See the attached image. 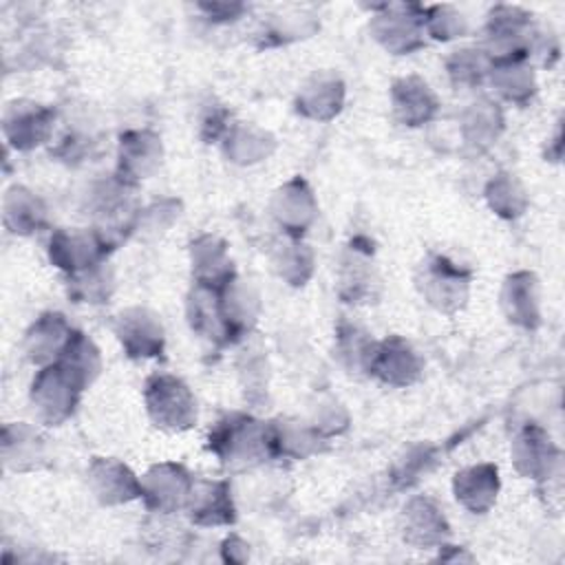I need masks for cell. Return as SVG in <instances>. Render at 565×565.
Segmentation results:
<instances>
[{
    "label": "cell",
    "mask_w": 565,
    "mask_h": 565,
    "mask_svg": "<svg viewBox=\"0 0 565 565\" xmlns=\"http://www.w3.org/2000/svg\"><path fill=\"white\" fill-rule=\"evenodd\" d=\"M207 448L232 470L249 468L271 457L267 424L243 413H232L218 419L210 430Z\"/></svg>",
    "instance_id": "6da1fadb"
},
{
    "label": "cell",
    "mask_w": 565,
    "mask_h": 565,
    "mask_svg": "<svg viewBox=\"0 0 565 565\" xmlns=\"http://www.w3.org/2000/svg\"><path fill=\"white\" fill-rule=\"evenodd\" d=\"M143 399L150 419L163 430L179 433L196 424V399L188 384L174 375H150L146 380Z\"/></svg>",
    "instance_id": "7a4b0ae2"
},
{
    "label": "cell",
    "mask_w": 565,
    "mask_h": 565,
    "mask_svg": "<svg viewBox=\"0 0 565 565\" xmlns=\"http://www.w3.org/2000/svg\"><path fill=\"white\" fill-rule=\"evenodd\" d=\"M79 384L57 364H46L38 371L31 384V406L40 422L57 426L68 419L79 402Z\"/></svg>",
    "instance_id": "3957f363"
},
{
    "label": "cell",
    "mask_w": 565,
    "mask_h": 565,
    "mask_svg": "<svg viewBox=\"0 0 565 565\" xmlns=\"http://www.w3.org/2000/svg\"><path fill=\"white\" fill-rule=\"evenodd\" d=\"M194 479L181 463H157L141 477V499L154 514H172L185 508Z\"/></svg>",
    "instance_id": "277c9868"
},
{
    "label": "cell",
    "mask_w": 565,
    "mask_h": 565,
    "mask_svg": "<svg viewBox=\"0 0 565 565\" xmlns=\"http://www.w3.org/2000/svg\"><path fill=\"white\" fill-rule=\"evenodd\" d=\"M422 271L424 276L419 278V289L433 307L452 313L466 302L470 276L455 263L444 256H433L422 263Z\"/></svg>",
    "instance_id": "5b68a950"
},
{
    "label": "cell",
    "mask_w": 565,
    "mask_h": 565,
    "mask_svg": "<svg viewBox=\"0 0 565 565\" xmlns=\"http://www.w3.org/2000/svg\"><path fill=\"white\" fill-rule=\"evenodd\" d=\"M108 247L95 230H57L49 243L51 263L68 274H77L104 260Z\"/></svg>",
    "instance_id": "8992f818"
},
{
    "label": "cell",
    "mask_w": 565,
    "mask_h": 565,
    "mask_svg": "<svg viewBox=\"0 0 565 565\" xmlns=\"http://www.w3.org/2000/svg\"><path fill=\"white\" fill-rule=\"evenodd\" d=\"M115 333L130 358H154L163 351V327L148 309L130 307L121 311L115 320Z\"/></svg>",
    "instance_id": "52a82bcc"
},
{
    "label": "cell",
    "mask_w": 565,
    "mask_h": 565,
    "mask_svg": "<svg viewBox=\"0 0 565 565\" xmlns=\"http://www.w3.org/2000/svg\"><path fill=\"white\" fill-rule=\"evenodd\" d=\"M55 113L35 102H13L4 113V135L18 150H31L46 141L53 130Z\"/></svg>",
    "instance_id": "ba28073f"
},
{
    "label": "cell",
    "mask_w": 565,
    "mask_h": 565,
    "mask_svg": "<svg viewBox=\"0 0 565 565\" xmlns=\"http://www.w3.org/2000/svg\"><path fill=\"white\" fill-rule=\"evenodd\" d=\"M512 459L521 475L541 481L554 477L561 455L543 428L527 426L512 444Z\"/></svg>",
    "instance_id": "9c48e42d"
},
{
    "label": "cell",
    "mask_w": 565,
    "mask_h": 565,
    "mask_svg": "<svg viewBox=\"0 0 565 565\" xmlns=\"http://www.w3.org/2000/svg\"><path fill=\"white\" fill-rule=\"evenodd\" d=\"M419 371L422 360L406 340L391 335L384 342L375 344L369 373L377 375L382 382L393 386H406L419 377Z\"/></svg>",
    "instance_id": "30bf717a"
},
{
    "label": "cell",
    "mask_w": 565,
    "mask_h": 565,
    "mask_svg": "<svg viewBox=\"0 0 565 565\" xmlns=\"http://www.w3.org/2000/svg\"><path fill=\"white\" fill-rule=\"evenodd\" d=\"M185 510L196 525H232L236 521V508L227 481H194Z\"/></svg>",
    "instance_id": "8fae6325"
},
{
    "label": "cell",
    "mask_w": 565,
    "mask_h": 565,
    "mask_svg": "<svg viewBox=\"0 0 565 565\" xmlns=\"http://www.w3.org/2000/svg\"><path fill=\"white\" fill-rule=\"evenodd\" d=\"M402 536L415 547H441L448 536V521L433 499L415 497L402 510Z\"/></svg>",
    "instance_id": "7c38bea8"
},
{
    "label": "cell",
    "mask_w": 565,
    "mask_h": 565,
    "mask_svg": "<svg viewBox=\"0 0 565 565\" xmlns=\"http://www.w3.org/2000/svg\"><path fill=\"white\" fill-rule=\"evenodd\" d=\"M88 483L95 497L106 505L141 497V479H137L130 468L117 459L95 457L88 468Z\"/></svg>",
    "instance_id": "4fadbf2b"
},
{
    "label": "cell",
    "mask_w": 565,
    "mask_h": 565,
    "mask_svg": "<svg viewBox=\"0 0 565 565\" xmlns=\"http://www.w3.org/2000/svg\"><path fill=\"white\" fill-rule=\"evenodd\" d=\"M73 327L57 311L40 316L24 335V351L33 364H53L73 335Z\"/></svg>",
    "instance_id": "5bb4252c"
},
{
    "label": "cell",
    "mask_w": 565,
    "mask_h": 565,
    "mask_svg": "<svg viewBox=\"0 0 565 565\" xmlns=\"http://www.w3.org/2000/svg\"><path fill=\"white\" fill-rule=\"evenodd\" d=\"M161 163V139L150 130H130L119 141V170L128 183L150 177Z\"/></svg>",
    "instance_id": "9a60e30c"
},
{
    "label": "cell",
    "mask_w": 565,
    "mask_h": 565,
    "mask_svg": "<svg viewBox=\"0 0 565 565\" xmlns=\"http://www.w3.org/2000/svg\"><path fill=\"white\" fill-rule=\"evenodd\" d=\"M457 501L475 514L488 512L499 492V472L492 463H479L463 468L452 481Z\"/></svg>",
    "instance_id": "2e32d148"
},
{
    "label": "cell",
    "mask_w": 565,
    "mask_h": 565,
    "mask_svg": "<svg viewBox=\"0 0 565 565\" xmlns=\"http://www.w3.org/2000/svg\"><path fill=\"white\" fill-rule=\"evenodd\" d=\"M501 305L510 322L532 329L541 320L539 311V282L530 271H516L505 278Z\"/></svg>",
    "instance_id": "e0dca14e"
},
{
    "label": "cell",
    "mask_w": 565,
    "mask_h": 565,
    "mask_svg": "<svg viewBox=\"0 0 565 565\" xmlns=\"http://www.w3.org/2000/svg\"><path fill=\"white\" fill-rule=\"evenodd\" d=\"M532 33L530 18L512 7H499V11L490 15L488 35L494 60L510 55H530L525 49V35Z\"/></svg>",
    "instance_id": "ac0fdd59"
},
{
    "label": "cell",
    "mask_w": 565,
    "mask_h": 565,
    "mask_svg": "<svg viewBox=\"0 0 565 565\" xmlns=\"http://www.w3.org/2000/svg\"><path fill=\"white\" fill-rule=\"evenodd\" d=\"M313 214H316V201L309 185L302 179H294L276 192L274 216L291 236H298L300 232H305Z\"/></svg>",
    "instance_id": "d6986e66"
},
{
    "label": "cell",
    "mask_w": 565,
    "mask_h": 565,
    "mask_svg": "<svg viewBox=\"0 0 565 565\" xmlns=\"http://www.w3.org/2000/svg\"><path fill=\"white\" fill-rule=\"evenodd\" d=\"M393 110L404 126H419L437 110V97L419 77H404L393 84Z\"/></svg>",
    "instance_id": "ffe728a7"
},
{
    "label": "cell",
    "mask_w": 565,
    "mask_h": 565,
    "mask_svg": "<svg viewBox=\"0 0 565 565\" xmlns=\"http://www.w3.org/2000/svg\"><path fill=\"white\" fill-rule=\"evenodd\" d=\"M188 316H190L192 329L199 335H203L216 344L232 340L227 324L223 320V313H221L216 289L194 282V289L188 298Z\"/></svg>",
    "instance_id": "44dd1931"
},
{
    "label": "cell",
    "mask_w": 565,
    "mask_h": 565,
    "mask_svg": "<svg viewBox=\"0 0 565 565\" xmlns=\"http://www.w3.org/2000/svg\"><path fill=\"white\" fill-rule=\"evenodd\" d=\"M192 271L199 285L218 289L234 278L225 245L214 236H201L192 243Z\"/></svg>",
    "instance_id": "7402d4cb"
},
{
    "label": "cell",
    "mask_w": 565,
    "mask_h": 565,
    "mask_svg": "<svg viewBox=\"0 0 565 565\" xmlns=\"http://www.w3.org/2000/svg\"><path fill=\"white\" fill-rule=\"evenodd\" d=\"M494 88L510 102H527L536 88L532 66L527 64V55H510L497 57L490 64V73Z\"/></svg>",
    "instance_id": "603a6c76"
},
{
    "label": "cell",
    "mask_w": 565,
    "mask_h": 565,
    "mask_svg": "<svg viewBox=\"0 0 565 565\" xmlns=\"http://www.w3.org/2000/svg\"><path fill=\"white\" fill-rule=\"evenodd\" d=\"M77 384L79 388H88L93 384V380L99 375L102 371V358H99V349L95 347V342L84 335L82 331H75L68 340V344L64 347L62 355L55 360Z\"/></svg>",
    "instance_id": "cb8c5ba5"
},
{
    "label": "cell",
    "mask_w": 565,
    "mask_h": 565,
    "mask_svg": "<svg viewBox=\"0 0 565 565\" xmlns=\"http://www.w3.org/2000/svg\"><path fill=\"white\" fill-rule=\"evenodd\" d=\"M269 433V450L271 457H307L318 448V430L309 426H300V422H271L267 424Z\"/></svg>",
    "instance_id": "d4e9b609"
},
{
    "label": "cell",
    "mask_w": 565,
    "mask_h": 565,
    "mask_svg": "<svg viewBox=\"0 0 565 565\" xmlns=\"http://www.w3.org/2000/svg\"><path fill=\"white\" fill-rule=\"evenodd\" d=\"M4 461L13 470L38 468L44 459L42 437L26 424H15L4 428Z\"/></svg>",
    "instance_id": "484cf974"
},
{
    "label": "cell",
    "mask_w": 565,
    "mask_h": 565,
    "mask_svg": "<svg viewBox=\"0 0 565 565\" xmlns=\"http://www.w3.org/2000/svg\"><path fill=\"white\" fill-rule=\"evenodd\" d=\"M42 201L26 188H11L4 199V223L15 234H31L44 223Z\"/></svg>",
    "instance_id": "4316f807"
},
{
    "label": "cell",
    "mask_w": 565,
    "mask_h": 565,
    "mask_svg": "<svg viewBox=\"0 0 565 565\" xmlns=\"http://www.w3.org/2000/svg\"><path fill=\"white\" fill-rule=\"evenodd\" d=\"M342 84L335 77H316L298 97V110L313 119H329L340 110Z\"/></svg>",
    "instance_id": "83f0119b"
},
{
    "label": "cell",
    "mask_w": 565,
    "mask_h": 565,
    "mask_svg": "<svg viewBox=\"0 0 565 565\" xmlns=\"http://www.w3.org/2000/svg\"><path fill=\"white\" fill-rule=\"evenodd\" d=\"M113 289V276L106 269V263H97L88 269H82L77 274H71L68 278V294L77 298V302H104L110 296Z\"/></svg>",
    "instance_id": "f1b7e54d"
},
{
    "label": "cell",
    "mask_w": 565,
    "mask_h": 565,
    "mask_svg": "<svg viewBox=\"0 0 565 565\" xmlns=\"http://www.w3.org/2000/svg\"><path fill=\"white\" fill-rule=\"evenodd\" d=\"M488 201L492 210H497V214L505 218H514L525 207V192L521 183L512 179V174H499L497 179H492L488 188Z\"/></svg>",
    "instance_id": "f546056e"
},
{
    "label": "cell",
    "mask_w": 565,
    "mask_h": 565,
    "mask_svg": "<svg viewBox=\"0 0 565 565\" xmlns=\"http://www.w3.org/2000/svg\"><path fill=\"white\" fill-rule=\"evenodd\" d=\"M490 60L481 51H457L448 62L450 75L457 84H479L483 75L490 73Z\"/></svg>",
    "instance_id": "4dcf8cb0"
}]
</instances>
